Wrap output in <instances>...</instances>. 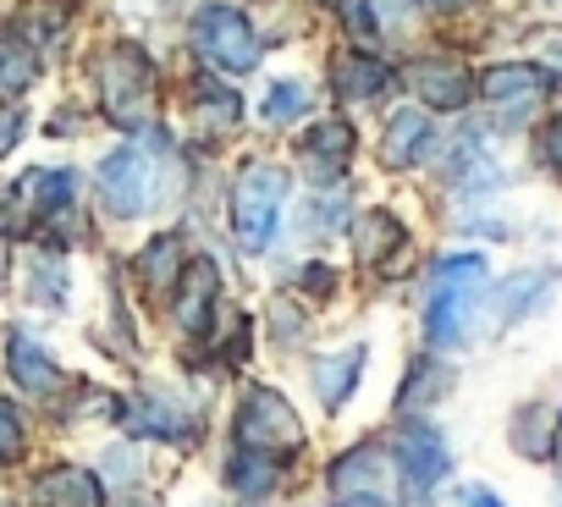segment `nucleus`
<instances>
[{"instance_id":"11","label":"nucleus","mask_w":562,"mask_h":507,"mask_svg":"<svg viewBox=\"0 0 562 507\" xmlns=\"http://www.w3.org/2000/svg\"><path fill=\"white\" fill-rule=\"evenodd\" d=\"M408 89L430 105V111H463L474 100V78L463 61H447V56H419L408 67Z\"/></svg>"},{"instance_id":"24","label":"nucleus","mask_w":562,"mask_h":507,"mask_svg":"<svg viewBox=\"0 0 562 507\" xmlns=\"http://www.w3.org/2000/svg\"><path fill=\"white\" fill-rule=\"evenodd\" d=\"M193 111H199V122H210V127H232L243 105H237V94L215 89V78H199V83H193Z\"/></svg>"},{"instance_id":"4","label":"nucleus","mask_w":562,"mask_h":507,"mask_svg":"<svg viewBox=\"0 0 562 507\" xmlns=\"http://www.w3.org/2000/svg\"><path fill=\"white\" fill-rule=\"evenodd\" d=\"M193 50L210 72H226V78L259 72V34L237 7H199L193 12Z\"/></svg>"},{"instance_id":"14","label":"nucleus","mask_w":562,"mask_h":507,"mask_svg":"<svg viewBox=\"0 0 562 507\" xmlns=\"http://www.w3.org/2000/svg\"><path fill=\"white\" fill-rule=\"evenodd\" d=\"M29 496H34V507H100V502H105L100 480H94L89 469H78V463L45 469V474L34 480Z\"/></svg>"},{"instance_id":"31","label":"nucleus","mask_w":562,"mask_h":507,"mask_svg":"<svg viewBox=\"0 0 562 507\" xmlns=\"http://www.w3.org/2000/svg\"><path fill=\"white\" fill-rule=\"evenodd\" d=\"M425 392H441V370H436V364H414V370H408V386H403V408H408V403H419Z\"/></svg>"},{"instance_id":"30","label":"nucleus","mask_w":562,"mask_h":507,"mask_svg":"<svg viewBox=\"0 0 562 507\" xmlns=\"http://www.w3.org/2000/svg\"><path fill=\"white\" fill-rule=\"evenodd\" d=\"M61 288H67L61 266H56V260H40V266H34V304L45 298L50 309H61Z\"/></svg>"},{"instance_id":"34","label":"nucleus","mask_w":562,"mask_h":507,"mask_svg":"<svg viewBox=\"0 0 562 507\" xmlns=\"http://www.w3.org/2000/svg\"><path fill=\"white\" fill-rule=\"evenodd\" d=\"M430 12H441V18H452V12H463V7H474V0H425Z\"/></svg>"},{"instance_id":"17","label":"nucleus","mask_w":562,"mask_h":507,"mask_svg":"<svg viewBox=\"0 0 562 507\" xmlns=\"http://www.w3.org/2000/svg\"><path fill=\"white\" fill-rule=\"evenodd\" d=\"M425 144H430V116H425L419 105H403V111H392V122H386L381 160H386L392 171H403V166H414V160L425 155Z\"/></svg>"},{"instance_id":"8","label":"nucleus","mask_w":562,"mask_h":507,"mask_svg":"<svg viewBox=\"0 0 562 507\" xmlns=\"http://www.w3.org/2000/svg\"><path fill=\"white\" fill-rule=\"evenodd\" d=\"M386 480H392V469H386L381 447H353L331 469V491H337L342 507H392L386 502Z\"/></svg>"},{"instance_id":"35","label":"nucleus","mask_w":562,"mask_h":507,"mask_svg":"<svg viewBox=\"0 0 562 507\" xmlns=\"http://www.w3.org/2000/svg\"><path fill=\"white\" fill-rule=\"evenodd\" d=\"M7 277H12V248H7V237H0V293H7Z\"/></svg>"},{"instance_id":"3","label":"nucleus","mask_w":562,"mask_h":507,"mask_svg":"<svg viewBox=\"0 0 562 507\" xmlns=\"http://www.w3.org/2000/svg\"><path fill=\"white\" fill-rule=\"evenodd\" d=\"M288 204V171L281 166H243L237 188H232V232L248 254H265Z\"/></svg>"},{"instance_id":"20","label":"nucleus","mask_w":562,"mask_h":507,"mask_svg":"<svg viewBox=\"0 0 562 507\" xmlns=\"http://www.w3.org/2000/svg\"><path fill=\"white\" fill-rule=\"evenodd\" d=\"M359 370H364V348H342V353H326L315 359V392L326 408H342L359 386Z\"/></svg>"},{"instance_id":"26","label":"nucleus","mask_w":562,"mask_h":507,"mask_svg":"<svg viewBox=\"0 0 562 507\" xmlns=\"http://www.w3.org/2000/svg\"><path fill=\"white\" fill-rule=\"evenodd\" d=\"M23 447H29V425H23V414H18L12 403H0V463H18Z\"/></svg>"},{"instance_id":"13","label":"nucleus","mask_w":562,"mask_h":507,"mask_svg":"<svg viewBox=\"0 0 562 507\" xmlns=\"http://www.w3.org/2000/svg\"><path fill=\"white\" fill-rule=\"evenodd\" d=\"M7 370H12V381L23 386V392H34V397H56L61 392V370H56V359L29 337V331H7Z\"/></svg>"},{"instance_id":"32","label":"nucleus","mask_w":562,"mask_h":507,"mask_svg":"<svg viewBox=\"0 0 562 507\" xmlns=\"http://www.w3.org/2000/svg\"><path fill=\"white\" fill-rule=\"evenodd\" d=\"M540 160L562 177V111H557V116L546 122V133H540Z\"/></svg>"},{"instance_id":"12","label":"nucleus","mask_w":562,"mask_h":507,"mask_svg":"<svg viewBox=\"0 0 562 507\" xmlns=\"http://www.w3.org/2000/svg\"><path fill=\"white\" fill-rule=\"evenodd\" d=\"M299 160H304V171L315 177V182H337L342 171H348V160H353V127L348 122H315L304 138H299Z\"/></svg>"},{"instance_id":"6","label":"nucleus","mask_w":562,"mask_h":507,"mask_svg":"<svg viewBox=\"0 0 562 507\" xmlns=\"http://www.w3.org/2000/svg\"><path fill=\"white\" fill-rule=\"evenodd\" d=\"M392 458H397V474H403V485H408L414 502H425V496L447 480V469H452L441 430L425 425V419H408V425L392 436Z\"/></svg>"},{"instance_id":"23","label":"nucleus","mask_w":562,"mask_h":507,"mask_svg":"<svg viewBox=\"0 0 562 507\" xmlns=\"http://www.w3.org/2000/svg\"><path fill=\"white\" fill-rule=\"evenodd\" d=\"M226 485L237 496H265L276 485V458H259V452H237L232 469H226Z\"/></svg>"},{"instance_id":"36","label":"nucleus","mask_w":562,"mask_h":507,"mask_svg":"<svg viewBox=\"0 0 562 507\" xmlns=\"http://www.w3.org/2000/svg\"><path fill=\"white\" fill-rule=\"evenodd\" d=\"M463 507H502V496H491V491H469Z\"/></svg>"},{"instance_id":"27","label":"nucleus","mask_w":562,"mask_h":507,"mask_svg":"<svg viewBox=\"0 0 562 507\" xmlns=\"http://www.w3.org/2000/svg\"><path fill=\"white\" fill-rule=\"evenodd\" d=\"M67 18H72L67 0H61V7H56V0H45V7H29V23H40V29H29L23 40H29V45H34V40L50 45V40H61V23H67Z\"/></svg>"},{"instance_id":"19","label":"nucleus","mask_w":562,"mask_h":507,"mask_svg":"<svg viewBox=\"0 0 562 507\" xmlns=\"http://www.w3.org/2000/svg\"><path fill=\"white\" fill-rule=\"evenodd\" d=\"M386 83H392V67H386L381 56H370V50L337 56V94H342V100H375Z\"/></svg>"},{"instance_id":"5","label":"nucleus","mask_w":562,"mask_h":507,"mask_svg":"<svg viewBox=\"0 0 562 507\" xmlns=\"http://www.w3.org/2000/svg\"><path fill=\"white\" fill-rule=\"evenodd\" d=\"M237 441L243 452H259V458H293L304 452V425L276 386H254L237 408Z\"/></svg>"},{"instance_id":"7","label":"nucleus","mask_w":562,"mask_h":507,"mask_svg":"<svg viewBox=\"0 0 562 507\" xmlns=\"http://www.w3.org/2000/svg\"><path fill=\"white\" fill-rule=\"evenodd\" d=\"M100 193L116 215H144L155 199V160L138 144H122L116 155H105L100 166Z\"/></svg>"},{"instance_id":"1","label":"nucleus","mask_w":562,"mask_h":507,"mask_svg":"<svg viewBox=\"0 0 562 507\" xmlns=\"http://www.w3.org/2000/svg\"><path fill=\"white\" fill-rule=\"evenodd\" d=\"M100 111L105 122H116L122 133H144L155 122V67L138 45L116 40L100 50Z\"/></svg>"},{"instance_id":"9","label":"nucleus","mask_w":562,"mask_h":507,"mask_svg":"<svg viewBox=\"0 0 562 507\" xmlns=\"http://www.w3.org/2000/svg\"><path fill=\"white\" fill-rule=\"evenodd\" d=\"M215 293H221V271L210 254H199V260L182 266L177 288H171V320L188 331V337H204L210 320H215Z\"/></svg>"},{"instance_id":"18","label":"nucleus","mask_w":562,"mask_h":507,"mask_svg":"<svg viewBox=\"0 0 562 507\" xmlns=\"http://www.w3.org/2000/svg\"><path fill=\"white\" fill-rule=\"evenodd\" d=\"M34 78H40V50H34L23 34L0 29V100L29 94V89H34Z\"/></svg>"},{"instance_id":"28","label":"nucleus","mask_w":562,"mask_h":507,"mask_svg":"<svg viewBox=\"0 0 562 507\" xmlns=\"http://www.w3.org/2000/svg\"><path fill=\"white\" fill-rule=\"evenodd\" d=\"M535 72L540 83H562V29H546L535 40Z\"/></svg>"},{"instance_id":"2","label":"nucleus","mask_w":562,"mask_h":507,"mask_svg":"<svg viewBox=\"0 0 562 507\" xmlns=\"http://www.w3.org/2000/svg\"><path fill=\"white\" fill-rule=\"evenodd\" d=\"M480 288H485V260H480V254H452V260L436 266L430 304H425V337H430V348L463 342V326H469V315L480 304Z\"/></svg>"},{"instance_id":"25","label":"nucleus","mask_w":562,"mask_h":507,"mask_svg":"<svg viewBox=\"0 0 562 507\" xmlns=\"http://www.w3.org/2000/svg\"><path fill=\"white\" fill-rule=\"evenodd\" d=\"M304 111H310V89H304V83H276V89L265 94V105H259V116H265V122H276V127L299 122Z\"/></svg>"},{"instance_id":"21","label":"nucleus","mask_w":562,"mask_h":507,"mask_svg":"<svg viewBox=\"0 0 562 507\" xmlns=\"http://www.w3.org/2000/svg\"><path fill=\"white\" fill-rule=\"evenodd\" d=\"M177 248H182V243H177V232H160V237L138 254V266H133V271H138V282H144V293H149V298H166V293L177 288V277H182Z\"/></svg>"},{"instance_id":"16","label":"nucleus","mask_w":562,"mask_h":507,"mask_svg":"<svg viewBox=\"0 0 562 507\" xmlns=\"http://www.w3.org/2000/svg\"><path fill=\"white\" fill-rule=\"evenodd\" d=\"M122 425L133 436H155V441H188L193 436V414H182L166 397H133V403H122Z\"/></svg>"},{"instance_id":"29","label":"nucleus","mask_w":562,"mask_h":507,"mask_svg":"<svg viewBox=\"0 0 562 507\" xmlns=\"http://www.w3.org/2000/svg\"><path fill=\"white\" fill-rule=\"evenodd\" d=\"M337 18H342V29H348L353 40H375V34H381L370 0H337Z\"/></svg>"},{"instance_id":"10","label":"nucleus","mask_w":562,"mask_h":507,"mask_svg":"<svg viewBox=\"0 0 562 507\" xmlns=\"http://www.w3.org/2000/svg\"><path fill=\"white\" fill-rule=\"evenodd\" d=\"M72 193H78L72 171H23V182L12 188V204H18L23 226L45 232L50 221H61L72 210Z\"/></svg>"},{"instance_id":"33","label":"nucleus","mask_w":562,"mask_h":507,"mask_svg":"<svg viewBox=\"0 0 562 507\" xmlns=\"http://www.w3.org/2000/svg\"><path fill=\"white\" fill-rule=\"evenodd\" d=\"M23 138V116L18 111H7V105H0V155H7L12 144Z\"/></svg>"},{"instance_id":"15","label":"nucleus","mask_w":562,"mask_h":507,"mask_svg":"<svg viewBox=\"0 0 562 507\" xmlns=\"http://www.w3.org/2000/svg\"><path fill=\"white\" fill-rule=\"evenodd\" d=\"M480 94H485L496 111H513L507 122H518V111H529V105L540 100V72L524 67V61H502V67H491V72L480 78Z\"/></svg>"},{"instance_id":"22","label":"nucleus","mask_w":562,"mask_h":507,"mask_svg":"<svg viewBox=\"0 0 562 507\" xmlns=\"http://www.w3.org/2000/svg\"><path fill=\"white\" fill-rule=\"evenodd\" d=\"M353 243H359L364 260H386L392 248H403V226L392 221V210H370V215H359Z\"/></svg>"}]
</instances>
